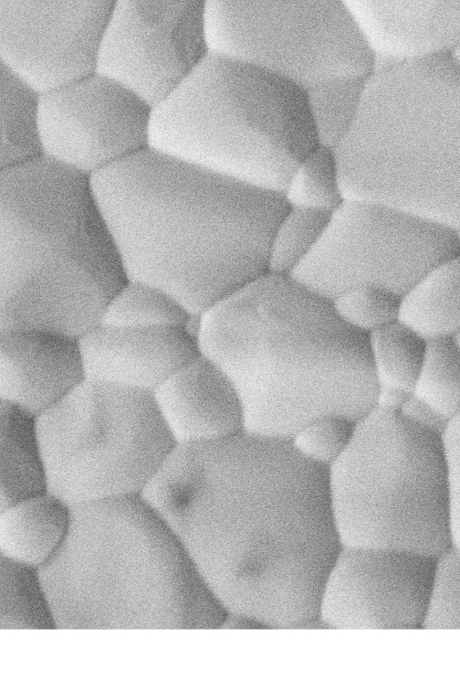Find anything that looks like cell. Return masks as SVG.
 <instances>
[{
    "instance_id": "6da1fadb",
    "label": "cell",
    "mask_w": 460,
    "mask_h": 691,
    "mask_svg": "<svg viewBox=\"0 0 460 691\" xmlns=\"http://www.w3.org/2000/svg\"><path fill=\"white\" fill-rule=\"evenodd\" d=\"M141 495L227 612L273 629L319 623L341 544L328 469L288 440L243 431L174 444Z\"/></svg>"
},
{
    "instance_id": "7a4b0ae2",
    "label": "cell",
    "mask_w": 460,
    "mask_h": 691,
    "mask_svg": "<svg viewBox=\"0 0 460 691\" xmlns=\"http://www.w3.org/2000/svg\"><path fill=\"white\" fill-rule=\"evenodd\" d=\"M90 184L126 279L162 290L193 317L268 271L288 208L283 194L148 146Z\"/></svg>"
},
{
    "instance_id": "3957f363",
    "label": "cell",
    "mask_w": 460,
    "mask_h": 691,
    "mask_svg": "<svg viewBox=\"0 0 460 691\" xmlns=\"http://www.w3.org/2000/svg\"><path fill=\"white\" fill-rule=\"evenodd\" d=\"M199 353L234 384L244 431L289 440L324 415L378 407L369 335L291 275L267 271L194 317Z\"/></svg>"
},
{
    "instance_id": "277c9868",
    "label": "cell",
    "mask_w": 460,
    "mask_h": 691,
    "mask_svg": "<svg viewBox=\"0 0 460 691\" xmlns=\"http://www.w3.org/2000/svg\"><path fill=\"white\" fill-rule=\"evenodd\" d=\"M126 280L90 176L43 154L0 169V332L78 339Z\"/></svg>"
},
{
    "instance_id": "5b68a950",
    "label": "cell",
    "mask_w": 460,
    "mask_h": 691,
    "mask_svg": "<svg viewBox=\"0 0 460 691\" xmlns=\"http://www.w3.org/2000/svg\"><path fill=\"white\" fill-rule=\"evenodd\" d=\"M39 574L59 630L218 629L227 614L141 494L71 506Z\"/></svg>"
},
{
    "instance_id": "8992f818",
    "label": "cell",
    "mask_w": 460,
    "mask_h": 691,
    "mask_svg": "<svg viewBox=\"0 0 460 691\" xmlns=\"http://www.w3.org/2000/svg\"><path fill=\"white\" fill-rule=\"evenodd\" d=\"M334 150L346 200L460 231V63L452 55L376 62Z\"/></svg>"
},
{
    "instance_id": "52a82bcc",
    "label": "cell",
    "mask_w": 460,
    "mask_h": 691,
    "mask_svg": "<svg viewBox=\"0 0 460 691\" xmlns=\"http://www.w3.org/2000/svg\"><path fill=\"white\" fill-rule=\"evenodd\" d=\"M319 144L303 88L223 54L151 111L148 147L280 194Z\"/></svg>"
},
{
    "instance_id": "ba28073f",
    "label": "cell",
    "mask_w": 460,
    "mask_h": 691,
    "mask_svg": "<svg viewBox=\"0 0 460 691\" xmlns=\"http://www.w3.org/2000/svg\"><path fill=\"white\" fill-rule=\"evenodd\" d=\"M328 475L341 546L436 558L454 547L442 435L400 410L376 408L357 421L349 446Z\"/></svg>"
},
{
    "instance_id": "9c48e42d",
    "label": "cell",
    "mask_w": 460,
    "mask_h": 691,
    "mask_svg": "<svg viewBox=\"0 0 460 691\" xmlns=\"http://www.w3.org/2000/svg\"><path fill=\"white\" fill-rule=\"evenodd\" d=\"M36 423L47 491L70 507L141 494L174 445L152 394L89 379Z\"/></svg>"
},
{
    "instance_id": "30bf717a",
    "label": "cell",
    "mask_w": 460,
    "mask_h": 691,
    "mask_svg": "<svg viewBox=\"0 0 460 691\" xmlns=\"http://www.w3.org/2000/svg\"><path fill=\"white\" fill-rule=\"evenodd\" d=\"M210 52L278 75L304 90L367 79L375 56L346 0L204 3Z\"/></svg>"
},
{
    "instance_id": "8fae6325",
    "label": "cell",
    "mask_w": 460,
    "mask_h": 691,
    "mask_svg": "<svg viewBox=\"0 0 460 691\" xmlns=\"http://www.w3.org/2000/svg\"><path fill=\"white\" fill-rule=\"evenodd\" d=\"M458 252L455 229L389 206L345 200L291 276L330 301L361 284L402 296L433 267Z\"/></svg>"
},
{
    "instance_id": "7c38bea8",
    "label": "cell",
    "mask_w": 460,
    "mask_h": 691,
    "mask_svg": "<svg viewBox=\"0 0 460 691\" xmlns=\"http://www.w3.org/2000/svg\"><path fill=\"white\" fill-rule=\"evenodd\" d=\"M204 3L114 1L96 72L127 88L152 108L210 53Z\"/></svg>"
},
{
    "instance_id": "4fadbf2b",
    "label": "cell",
    "mask_w": 460,
    "mask_h": 691,
    "mask_svg": "<svg viewBox=\"0 0 460 691\" xmlns=\"http://www.w3.org/2000/svg\"><path fill=\"white\" fill-rule=\"evenodd\" d=\"M439 558L341 546L323 583L318 619L332 629H424Z\"/></svg>"
},
{
    "instance_id": "5bb4252c",
    "label": "cell",
    "mask_w": 460,
    "mask_h": 691,
    "mask_svg": "<svg viewBox=\"0 0 460 691\" xmlns=\"http://www.w3.org/2000/svg\"><path fill=\"white\" fill-rule=\"evenodd\" d=\"M152 107L98 72L41 94L42 154L91 176L148 146Z\"/></svg>"
},
{
    "instance_id": "9a60e30c",
    "label": "cell",
    "mask_w": 460,
    "mask_h": 691,
    "mask_svg": "<svg viewBox=\"0 0 460 691\" xmlns=\"http://www.w3.org/2000/svg\"><path fill=\"white\" fill-rule=\"evenodd\" d=\"M113 5L0 0V64L39 94L95 73Z\"/></svg>"
},
{
    "instance_id": "2e32d148",
    "label": "cell",
    "mask_w": 460,
    "mask_h": 691,
    "mask_svg": "<svg viewBox=\"0 0 460 691\" xmlns=\"http://www.w3.org/2000/svg\"><path fill=\"white\" fill-rule=\"evenodd\" d=\"M191 324L139 328L99 324L78 338L86 379L152 394L200 355Z\"/></svg>"
},
{
    "instance_id": "e0dca14e",
    "label": "cell",
    "mask_w": 460,
    "mask_h": 691,
    "mask_svg": "<svg viewBox=\"0 0 460 691\" xmlns=\"http://www.w3.org/2000/svg\"><path fill=\"white\" fill-rule=\"evenodd\" d=\"M85 379L78 338L39 330L0 332V402L37 419Z\"/></svg>"
},
{
    "instance_id": "ac0fdd59",
    "label": "cell",
    "mask_w": 460,
    "mask_h": 691,
    "mask_svg": "<svg viewBox=\"0 0 460 691\" xmlns=\"http://www.w3.org/2000/svg\"><path fill=\"white\" fill-rule=\"evenodd\" d=\"M152 395L174 444L214 441L244 431L243 407L234 384L201 355Z\"/></svg>"
},
{
    "instance_id": "d6986e66",
    "label": "cell",
    "mask_w": 460,
    "mask_h": 691,
    "mask_svg": "<svg viewBox=\"0 0 460 691\" xmlns=\"http://www.w3.org/2000/svg\"><path fill=\"white\" fill-rule=\"evenodd\" d=\"M346 3L375 62L400 63L451 55L460 46V1Z\"/></svg>"
},
{
    "instance_id": "ffe728a7",
    "label": "cell",
    "mask_w": 460,
    "mask_h": 691,
    "mask_svg": "<svg viewBox=\"0 0 460 691\" xmlns=\"http://www.w3.org/2000/svg\"><path fill=\"white\" fill-rule=\"evenodd\" d=\"M71 507L45 492L0 509V556L37 569L64 543Z\"/></svg>"
},
{
    "instance_id": "44dd1931",
    "label": "cell",
    "mask_w": 460,
    "mask_h": 691,
    "mask_svg": "<svg viewBox=\"0 0 460 691\" xmlns=\"http://www.w3.org/2000/svg\"><path fill=\"white\" fill-rule=\"evenodd\" d=\"M0 509L47 491L36 418L0 402Z\"/></svg>"
},
{
    "instance_id": "7402d4cb",
    "label": "cell",
    "mask_w": 460,
    "mask_h": 691,
    "mask_svg": "<svg viewBox=\"0 0 460 691\" xmlns=\"http://www.w3.org/2000/svg\"><path fill=\"white\" fill-rule=\"evenodd\" d=\"M399 320L428 342L460 334V252L436 264L402 296Z\"/></svg>"
},
{
    "instance_id": "603a6c76",
    "label": "cell",
    "mask_w": 460,
    "mask_h": 691,
    "mask_svg": "<svg viewBox=\"0 0 460 691\" xmlns=\"http://www.w3.org/2000/svg\"><path fill=\"white\" fill-rule=\"evenodd\" d=\"M378 408L400 410L413 394L428 341L397 320L369 335Z\"/></svg>"
},
{
    "instance_id": "cb8c5ba5",
    "label": "cell",
    "mask_w": 460,
    "mask_h": 691,
    "mask_svg": "<svg viewBox=\"0 0 460 691\" xmlns=\"http://www.w3.org/2000/svg\"><path fill=\"white\" fill-rule=\"evenodd\" d=\"M0 169L42 155L37 91L0 64Z\"/></svg>"
},
{
    "instance_id": "d4e9b609",
    "label": "cell",
    "mask_w": 460,
    "mask_h": 691,
    "mask_svg": "<svg viewBox=\"0 0 460 691\" xmlns=\"http://www.w3.org/2000/svg\"><path fill=\"white\" fill-rule=\"evenodd\" d=\"M1 630L57 629L39 569L0 556Z\"/></svg>"
},
{
    "instance_id": "484cf974",
    "label": "cell",
    "mask_w": 460,
    "mask_h": 691,
    "mask_svg": "<svg viewBox=\"0 0 460 691\" xmlns=\"http://www.w3.org/2000/svg\"><path fill=\"white\" fill-rule=\"evenodd\" d=\"M193 318L162 290L126 280L107 303L99 324L136 328L187 326Z\"/></svg>"
},
{
    "instance_id": "4316f807",
    "label": "cell",
    "mask_w": 460,
    "mask_h": 691,
    "mask_svg": "<svg viewBox=\"0 0 460 691\" xmlns=\"http://www.w3.org/2000/svg\"><path fill=\"white\" fill-rule=\"evenodd\" d=\"M413 396L447 424L460 416V346L455 338L428 342Z\"/></svg>"
},
{
    "instance_id": "83f0119b",
    "label": "cell",
    "mask_w": 460,
    "mask_h": 691,
    "mask_svg": "<svg viewBox=\"0 0 460 691\" xmlns=\"http://www.w3.org/2000/svg\"><path fill=\"white\" fill-rule=\"evenodd\" d=\"M283 196L288 207L333 213L346 200L335 150L317 145L298 165Z\"/></svg>"
},
{
    "instance_id": "f1b7e54d",
    "label": "cell",
    "mask_w": 460,
    "mask_h": 691,
    "mask_svg": "<svg viewBox=\"0 0 460 691\" xmlns=\"http://www.w3.org/2000/svg\"><path fill=\"white\" fill-rule=\"evenodd\" d=\"M366 79H340L305 90L320 144L335 149L358 113Z\"/></svg>"
},
{
    "instance_id": "f546056e",
    "label": "cell",
    "mask_w": 460,
    "mask_h": 691,
    "mask_svg": "<svg viewBox=\"0 0 460 691\" xmlns=\"http://www.w3.org/2000/svg\"><path fill=\"white\" fill-rule=\"evenodd\" d=\"M331 214L288 207L272 236L268 271L292 275L318 244Z\"/></svg>"
},
{
    "instance_id": "4dcf8cb0",
    "label": "cell",
    "mask_w": 460,
    "mask_h": 691,
    "mask_svg": "<svg viewBox=\"0 0 460 691\" xmlns=\"http://www.w3.org/2000/svg\"><path fill=\"white\" fill-rule=\"evenodd\" d=\"M402 296L375 284L349 288L331 302L340 319L353 329L370 335L400 316Z\"/></svg>"
},
{
    "instance_id": "1f68e13d",
    "label": "cell",
    "mask_w": 460,
    "mask_h": 691,
    "mask_svg": "<svg viewBox=\"0 0 460 691\" xmlns=\"http://www.w3.org/2000/svg\"><path fill=\"white\" fill-rule=\"evenodd\" d=\"M355 423L343 416L324 415L303 425L288 441L302 457L329 469L349 446Z\"/></svg>"
},
{
    "instance_id": "d6a6232c",
    "label": "cell",
    "mask_w": 460,
    "mask_h": 691,
    "mask_svg": "<svg viewBox=\"0 0 460 691\" xmlns=\"http://www.w3.org/2000/svg\"><path fill=\"white\" fill-rule=\"evenodd\" d=\"M424 629H460V548L438 559L432 601Z\"/></svg>"
},
{
    "instance_id": "836d02e7",
    "label": "cell",
    "mask_w": 460,
    "mask_h": 691,
    "mask_svg": "<svg viewBox=\"0 0 460 691\" xmlns=\"http://www.w3.org/2000/svg\"><path fill=\"white\" fill-rule=\"evenodd\" d=\"M442 438L450 478L453 545L460 548V416L448 424Z\"/></svg>"
},
{
    "instance_id": "e575fe53",
    "label": "cell",
    "mask_w": 460,
    "mask_h": 691,
    "mask_svg": "<svg viewBox=\"0 0 460 691\" xmlns=\"http://www.w3.org/2000/svg\"><path fill=\"white\" fill-rule=\"evenodd\" d=\"M451 55L460 63V46Z\"/></svg>"
},
{
    "instance_id": "d590c367",
    "label": "cell",
    "mask_w": 460,
    "mask_h": 691,
    "mask_svg": "<svg viewBox=\"0 0 460 691\" xmlns=\"http://www.w3.org/2000/svg\"><path fill=\"white\" fill-rule=\"evenodd\" d=\"M455 339L458 343V345L460 346V334L457 336H455Z\"/></svg>"
},
{
    "instance_id": "8d00e7d4",
    "label": "cell",
    "mask_w": 460,
    "mask_h": 691,
    "mask_svg": "<svg viewBox=\"0 0 460 691\" xmlns=\"http://www.w3.org/2000/svg\"><path fill=\"white\" fill-rule=\"evenodd\" d=\"M459 235H460V231H459Z\"/></svg>"
}]
</instances>
